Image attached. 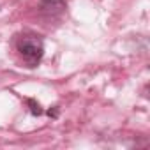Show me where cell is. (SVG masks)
Returning <instances> with one entry per match:
<instances>
[{
	"mask_svg": "<svg viewBox=\"0 0 150 150\" xmlns=\"http://www.w3.org/2000/svg\"><path fill=\"white\" fill-rule=\"evenodd\" d=\"M20 55L23 57V60L28 64V65H37L44 55V42L41 37L37 35H23L18 44H16Z\"/></svg>",
	"mask_w": 150,
	"mask_h": 150,
	"instance_id": "6da1fadb",
	"label": "cell"
},
{
	"mask_svg": "<svg viewBox=\"0 0 150 150\" xmlns=\"http://www.w3.org/2000/svg\"><path fill=\"white\" fill-rule=\"evenodd\" d=\"M67 9L65 0H41L39 2V11L46 16H60Z\"/></svg>",
	"mask_w": 150,
	"mask_h": 150,
	"instance_id": "7a4b0ae2",
	"label": "cell"
},
{
	"mask_svg": "<svg viewBox=\"0 0 150 150\" xmlns=\"http://www.w3.org/2000/svg\"><path fill=\"white\" fill-rule=\"evenodd\" d=\"M27 103H28V106H30L32 115H42V110H41V104H39V103H35L34 99H28Z\"/></svg>",
	"mask_w": 150,
	"mask_h": 150,
	"instance_id": "3957f363",
	"label": "cell"
},
{
	"mask_svg": "<svg viewBox=\"0 0 150 150\" xmlns=\"http://www.w3.org/2000/svg\"><path fill=\"white\" fill-rule=\"evenodd\" d=\"M48 115H50V117H58V110H57V106H53V110H50Z\"/></svg>",
	"mask_w": 150,
	"mask_h": 150,
	"instance_id": "277c9868",
	"label": "cell"
}]
</instances>
